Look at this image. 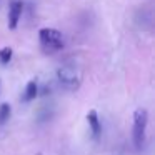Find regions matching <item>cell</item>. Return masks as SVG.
I'll return each mask as SVG.
<instances>
[{
  "instance_id": "obj_7",
  "label": "cell",
  "mask_w": 155,
  "mask_h": 155,
  "mask_svg": "<svg viewBox=\"0 0 155 155\" xmlns=\"http://www.w3.org/2000/svg\"><path fill=\"white\" fill-rule=\"evenodd\" d=\"M10 117V105L8 104H2L0 105V124H5Z\"/></svg>"
},
{
  "instance_id": "obj_4",
  "label": "cell",
  "mask_w": 155,
  "mask_h": 155,
  "mask_svg": "<svg viewBox=\"0 0 155 155\" xmlns=\"http://www.w3.org/2000/svg\"><path fill=\"white\" fill-rule=\"evenodd\" d=\"M22 10H24L22 0H12L10 7H8V28H12V30L17 28V24L22 17Z\"/></svg>"
},
{
  "instance_id": "obj_6",
  "label": "cell",
  "mask_w": 155,
  "mask_h": 155,
  "mask_svg": "<svg viewBox=\"0 0 155 155\" xmlns=\"http://www.w3.org/2000/svg\"><path fill=\"white\" fill-rule=\"evenodd\" d=\"M37 92H38V85H37V82L35 80H30L27 84V88H25V95H24V98L27 102H30V100H34L35 97H37Z\"/></svg>"
},
{
  "instance_id": "obj_1",
  "label": "cell",
  "mask_w": 155,
  "mask_h": 155,
  "mask_svg": "<svg viewBox=\"0 0 155 155\" xmlns=\"http://www.w3.org/2000/svg\"><path fill=\"white\" fill-rule=\"evenodd\" d=\"M57 77H58V82H60V85L64 88H67V90H75V88L80 87L82 77H84L82 65L78 64L77 60H74V58L65 60L64 64L58 67Z\"/></svg>"
},
{
  "instance_id": "obj_2",
  "label": "cell",
  "mask_w": 155,
  "mask_h": 155,
  "mask_svg": "<svg viewBox=\"0 0 155 155\" xmlns=\"http://www.w3.org/2000/svg\"><path fill=\"white\" fill-rule=\"evenodd\" d=\"M38 40H40V47L44 54L47 55H54L64 48V37L55 28H42L38 34Z\"/></svg>"
},
{
  "instance_id": "obj_3",
  "label": "cell",
  "mask_w": 155,
  "mask_h": 155,
  "mask_svg": "<svg viewBox=\"0 0 155 155\" xmlns=\"http://www.w3.org/2000/svg\"><path fill=\"white\" fill-rule=\"evenodd\" d=\"M147 124H148V114L145 108H138L134 114V143L137 148H142L145 142V132H147Z\"/></svg>"
},
{
  "instance_id": "obj_5",
  "label": "cell",
  "mask_w": 155,
  "mask_h": 155,
  "mask_svg": "<svg viewBox=\"0 0 155 155\" xmlns=\"http://www.w3.org/2000/svg\"><path fill=\"white\" fill-rule=\"evenodd\" d=\"M87 120H88V125H90V128H92V134H94V137L98 138V137H100V134H102V125H100V122H98L97 112H95V110H90V112H88Z\"/></svg>"
},
{
  "instance_id": "obj_8",
  "label": "cell",
  "mask_w": 155,
  "mask_h": 155,
  "mask_svg": "<svg viewBox=\"0 0 155 155\" xmlns=\"http://www.w3.org/2000/svg\"><path fill=\"white\" fill-rule=\"evenodd\" d=\"M10 58H12V48L10 47H5L0 50V62L2 64H8Z\"/></svg>"
}]
</instances>
